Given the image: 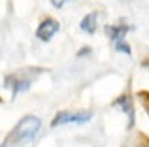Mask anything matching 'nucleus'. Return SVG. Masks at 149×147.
Masks as SVG:
<instances>
[{
	"mask_svg": "<svg viewBox=\"0 0 149 147\" xmlns=\"http://www.w3.org/2000/svg\"><path fill=\"white\" fill-rule=\"evenodd\" d=\"M42 128V121L36 115H26L23 117L17 125L11 128V132L4 138L0 147H19L26 141H30L34 136L38 134V130Z\"/></svg>",
	"mask_w": 149,
	"mask_h": 147,
	"instance_id": "obj_1",
	"label": "nucleus"
},
{
	"mask_svg": "<svg viewBox=\"0 0 149 147\" xmlns=\"http://www.w3.org/2000/svg\"><path fill=\"white\" fill-rule=\"evenodd\" d=\"M91 119L89 111H61L53 117L51 126H61V125H68V123H76V125H83Z\"/></svg>",
	"mask_w": 149,
	"mask_h": 147,
	"instance_id": "obj_2",
	"label": "nucleus"
},
{
	"mask_svg": "<svg viewBox=\"0 0 149 147\" xmlns=\"http://www.w3.org/2000/svg\"><path fill=\"white\" fill-rule=\"evenodd\" d=\"M58 28H61L58 21L47 17V19H44V21L40 23V26H38V30H36V38H38V40H42V42H49L51 38L58 32Z\"/></svg>",
	"mask_w": 149,
	"mask_h": 147,
	"instance_id": "obj_3",
	"label": "nucleus"
},
{
	"mask_svg": "<svg viewBox=\"0 0 149 147\" xmlns=\"http://www.w3.org/2000/svg\"><path fill=\"white\" fill-rule=\"evenodd\" d=\"M113 106L115 107H121V110L127 113V117H128V128H132V125H134V106H132V98L128 94H123V96H119L117 100H113Z\"/></svg>",
	"mask_w": 149,
	"mask_h": 147,
	"instance_id": "obj_4",
	"label": "nucleus"
},
{
	"mask_svg": "<svg viewBox=\"0 0 149 147\" xmlns=\"http://www.w3.org/2000/svg\"><path fill=\"white\" fill-rule=\"evenodd\" d=\"M4 87H11L13 89V96L19 94V92L23 91H29L30 89V79L29 77H19L17 74H13V76H8L6 77V83H4Z\"/></svg>",
	"mask_w": 149,
	"mask_h": 147,
	"instance_id": "obj_5",
	"label": "nucleus"
},
{
	"mask_svg": "<svg viewBox=\"0 0 149 147\" xmlns=\"http://www.w3.org/2000/svg\"><path fill=\"white\" fill-rule=\"evenodd\" d=\"M98 11H91V13H87L83 19H81V23H79V28L83 30V32H87V34H95L96 32V28H98Z\"/></svg>",
	"mask_w": 149,
	"mask_h": 147,
	"instance_id": "obj_6",
	"label": "nucleus"
},
{
	"mask_svg": "<svg viewBox=\"0 0 149 147\" xmlns=\"http://www.w3.org/2000/svg\"><path fill=\"white\" fill-rule=\"evenodd\" d=\"M128 30H132L130 25H109V26H106V34L113 42H121Z\"/></svg>",
	"mask_w": 149,
	"mask_h": 147,
	"instance_id": "obj_7",
	"label": "nucleus"
},
{
	"mask_svg": "<svg viewBox=\"0 0 149 147\" xmlns=\"http://www.w3.org/2000/svg\"><path fill=\"white\" fill-rule=\"evenodd\" d=\"M115 49H117L119 53H125V55H130V45H128L127 42H123V40H121V42H115Z\"/></svg>",
	"mask_w": 149,
	"mask_h": 147,
	"instance_id": "obj_8",
	"label": "nucleus"
},
{
	"mask_svg": "<svg viewBox=\"0 0 149 147\" xmlns=\"http://www.w3.org/2000/svg\"><path fill=\"white\" fill-rule=\"evenodd\" d=\"M138 98L142 100L143 107H146V111H147V115H149V91H140L138 92Z\"/></svg>",
	"mask_w": 149,
	"mask_h": 147,
	"instance_id": "obj_9",
	"label": "nucleus"
},
{
	"mask_svg": "<svg viewBox=\"0 0 149 147\" xmlns=\"http://www.w3.org/2000/svg\"><path fill=\"white\" fill-rule=\"evenodd\" d=\"M66 2H72V0H51V4H53L55 8H62Z\"/></svg>",
	"mask_w": 149,
	"mask_h": 147,
	"instance_id": "obj_10",
	"label": "nucleus"
},
{
	"mask_svg": "<svg viewBox=\"0 0 149 147\" xmlns=\"http://www.w3.org/2000/svg\"><path fill=\"white\" fill-rule=\"evenodd\" d=\"M91 53V47H81L79 53H77V57H83V55H89Z\"/></svg>",
	"mask_w": 149,
	"mask_h": 147,
	"instance_id": "obj_11",
	"label": "nucleus"
},
{
	"mask_svg": "<svg viewBox=\"0 0 149 147\" xmlns=\"http://www.w3.org/2000/svg\"><path fill=\"white\" fill-rule=\"evenodd\" d=\"M138 147H149V140L146 141V145H138Z\"/></svg>",
	"mask_w": 149,
	"mask_h": 147,
	"instance_id": "obj_12",
	"label": "nucleus"
},
{
	"mask_svg": "<svg viewBox=\"0 0 149 147\" xmlns=\"http://www.w3.org/2000/svg\"><path fill=\"white\" fill-rule=\"evenodd\" d=\"M0 102H2V98H0Z\"/></svg>",
	"mask_w": 149,
	"mask_h": 147,
	"instance_id": "obj_13",
	"label": "nucleus"
}]
</instances>
